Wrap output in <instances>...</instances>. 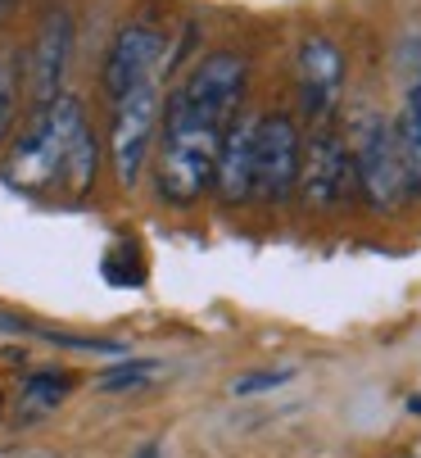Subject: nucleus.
Masks as SVG:
<instances>
[{"instance_id": "nucleus-1", "label": "nucleus", "mask_w": 421, "mask_h": 458, "mask_svg": "<svg viewBox=\"0 0 421 458\" xmlns=\"http://www.w3.org/2000/svg\"><path fill=\"white\" fill-rule=\"evenodd\" d=\"M249 82V64L236 50L204 55L190 78L164 105V141H159V195L177 209H190L214 191V164L223 132L240 118Z\"/></svg>"}, {"instance_id": "nucleus-2", "label": "nucleus", "mask_w": 421, "mask_h": 458, "mask_svg": "<svg viewBox=\"0 0 421 458\" xmlns=\"http://www.w3.org/2000/svg\"><path fill=\"white\" fill-rule=\"evenodd\" d=\"M100 150L87 123L82 100L55 96L32 114V123L14 137L5 159V182L28 195H59V200H82L96 186Z\"/></svg>"}, {"instance_id": "nucleus-3", "label": "nucleus", "mask_w": 421, "mask_h": 458, "mask_svg": "<svg viewBox=\"0 0 421 458\" xmlns=\"http://www.w3.org/2000/svg\"><path fill=\"white\" fill-rule=\"evenodd\" d=\"M299 159L304 137L290 114H263L249 132V200L258 205H286L299 186Z\"/></svg>"}, {"instance_id": "nucleus-4", "label": "nucleus", "mask_w": 421, "mask_h": 458, "mask_svg": "<svg viewBox=\"0 0 421 458\" xmlns=\"http://www.w3.org/2000/svg\"><path fill=\"white\" fill-rule=\"evenodd\" d=\"M354 191L363 195V205L372 214H399L412 200V186L394 146V127H385V118H363L358 132H354Z\"/></svg>"}, {"instance_id": "nucleus-5", "label": "nucleus", "mask_w": 421, "mask_h": 458, "mask_svg": "<svg viewBox=\"0 0 421 458\" xmlns=\"http://www.w3.org/2000/svg\"><path fill=\"white\" fill-rule=\"evenodd\" d=\"M164 118V96L155 82L136 87L127 96L114 100V123H109V159H114V173L122 186H136L140 182V168L150 159V146H155V127Z\"/></svg>"}, {"instance_id": "nucleus-6", "label": "nucleus", "mask_w": 421, "mask_h": 458, "mask_svg": "<svg viewBox=\"0 0 421 458\" xmlns=\"http://www.w3.org/2000/svg\"><path fill=\"white\" fill-rule=\"evenodd\" d=\"M299 200L313 214H340L354 195V159H349V146L340 141V132L331 127H317L313 141L304 146L299 159Z\"/></svg>"}, {"instance_id": "nucleus-7", "label": "nucleus", "mask_w": 421, "mask_h": 458, "mask_svg": "<svg viewBox=\"0 0 421 458\" xmlns=\"http://www.w3.org/2000/svg\"><path fill=\"white\" fill-rule=\"evenodd\" d=\"M340 96H344V55L322 32L304 37V46H299V109H304V118L326 127L335 118Z\"/></svg>"}, {"instance_id": "nucleus-8", "label": "nucleus", "mask_w": 421, "mask_h": 458, "mask_svg": "<svg viewBox=\"0 0 421 458\" xmlns=\"http://www.w3.org/2000/svg\"><path fill=\"white\" fill-rule=\"evenodd\" d=\"M164 59V32L150 28V23H127L114 46H109V59H105V91L118 100L136 87L155 82V69Z\"/></svg>"}, {"instance_id": "nucleus-9", "label": "nucleus", "mask_w": 421, "mask_h": 458, "mask_svg": "<svg viewBox=\"0 0 421 458\" xmlns=\"http://www.w3.org/2000/svg\"><path fill=\"white\" fill-rule=\"evenodd\" d=\"M68 55H73V19H68L63 10H55V14H46V23L37 32V46H32V100H37V109L59 96Z\"/></svg>"}, {"instance_id": "nucleus-10", "label": "nucleus", "mask_w": 421, "mask_h": 458, "mask_svg": "<svg viewBox=\"0 0 421 458\" xmlns=\"http://www.w3.org/2000/svg\"><path fill=\"white\" fill-rule=\"evenodd\" d=\"M249 132H254V123L236 118L227 132H223V146H218V164H214V191H218V200L227 209L245 205L249 200Z\"/></svg>"}, {"instance_id": "nucleus-11", "label": "nucleus", "mask_w": 421, "mask_h": 458, "mask_svg": "<svg viewBox=\"0 0 421 458\" xmlns=\"http://www.w3.org/2000/svg\"><path fill=\"white\" fill-rule=\"evenodd\" d=\"M73 377L68 372H59V368H46V372H32L28 381H23V404L32 409V413H41V409H55V404H63L68 395H73Z\"/></svg>"}, {"instance_id": "nucleus-12", "label": "nucleus", "mask_w": 421, "mask_h": 458, "mask_svg": "<svg viewBox=\"0 0 421 458\" xmlns=\"http://www.w3.org/2000/svg\"><path fill=\"white\" fill-rule=\"evenodd\" d=\"M159 372H164V363H155V359H122L96 386L105 390V395H127V390H146Z\"/></svg>"}, {"instance_id": "nucleus-13", "label": "nucleus", "mask_w": 421, "mask_h": 458, "mask_svg": "<svg viewBox=\"0 0 421 458\" xmlns=\"http://www.w3.org/2000/svg\"><path fill=\"white\" fill-rule=\"evenodd\" d=\"M394 146H399V159H403V173H408L412 195H421V123L408 109L394 123Z\"/></svg>"}, {"instance_id": "nucleus-14", "label": "nucleus", "mask_w": 421, "mask_h": 458, "mask_svg": "<svg viewBox=\"0 0 421 458\" xmlns=\"http://www.w3.org/2000/svg\"><path fill=\"white\" fill-rule=\"evenodd\" d=\"M100 273H105V282H109V286H127V291L146 282V264H140V254H136V245H131V241H122V245H114V250L105 254Z\"/></svg>"}, {"instance_id": "nucleus-15", "label": "nucleus", "mask_w": 421, "mask_h": 458, "mask_svg": "<svg viewBox=\"0 0 421 458\" xmlns=\"http://www.w3.org/2000/svg\"><path fill=\"white\" fill-rule=\"evenodd\" d=\"M46 336L50 345H63V350H87V354H122L118 341H100V336H68V332H37Z\"/></svg>"}, {"instance_id": "nucleus-16", "label": "nucleus", "mask_w": 421, "mask_h": 458, "mask_svg": "<svg viewBox=\"0 0 421 458\" xmlns=\"http://www.w3.org/2000/svg\"><path fill=\"white\" fill-rule=\"evenodd\" d=\"M286 381H290V372H245L232 381V395H258V390H276Z\"/></svg>"}, {"instance_id": "nucleus-17", "label": "nucleus", "mask_w": 421, "mask_h": 458, "mask_svg": "<svg viewBox=\"0 0 421 458\" xmlns=\"http://www.w3.org/2000/svg\"><path fill=\"white\" fill-rule=\"evenodd\" d=\"M10 123H14V73L0 64V146L10 137Z\"/></svg>"}, {"instance_id": "nucleus-18", "label": "nucleus", "mask_w": 421, "mask_h": 458, "mask_svg": "<svg viewBox=\"0 0 421 458\" xmlns=\"http://www.w3.org/2000/svg\"><path fill=\"white\" fill-rule=\"evenodd\" d=\"M0 332L5 336H28V332H37V327L28 318H19V313H0Z\"/></svg>"}, {"instance_id": "nucleus-19", "label": "nucleus", "mask_w": 421, "mask_h": 458, "mask_svg": "<svg viewBox=\"0 0 421 458\" xmlns=\"http://www.w3.org/2000/svg\"><path fill=\"white\" fill-rule=\"evenodd\" d=\"M131 458H164V445H159V440H146V445H140Z\"/></svg>"}, {"instance_id": "nucleus-20", "label": "nucleus", "mask_w": 421, "mask_h": 458, "mask_svg": "<svg viewBox=\"0 0 421 458\" xmlns=\"http://www.w3.org/2000/svg\"><path fill=\"white\" fill-rule=\"evenodd\" d=\"M408 114H412V118L421 123V82L412 87V100H408Z\"/></svg>"}, {"instance_id": "nucleus-21", "label": "nucleus", "mask_w": 421, "mask_h": 458, "mask_svg": "<svg viewBox=\"0 0 421 458\" xmlns=\"http://www.w3.org/2000/svg\"><path fill=\"white\" fill-rule=\"evenodd\" d=\"M0 413H5V395H0Z\"/></svg>"}]
</instances>
